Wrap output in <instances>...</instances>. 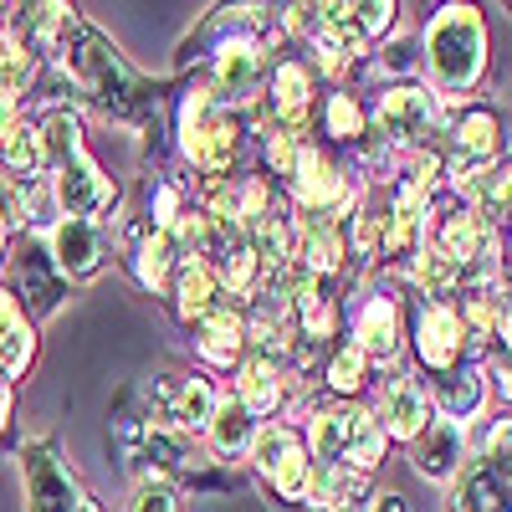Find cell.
Here are the masks:
<instances>
[{
	"mask_svg": "<svg viewBox=\"0 0 512 512\" xmlns=\"http://www.w3.org/2000/svg\"><path fill=\"white\" fill-rule=\"evenodd\" d=\"M52 262H57L62 277H93L98 262H103V241H98L93 221H72L67 216L52 231Z\"/></svg>",
	"mask_w": 512,
	"mask_h": 512,
	"instance_id": "30bf717a",
	"label": "cell"
},
{
	"mask_svg": "<svg viewBox=\"0 0 512 512\" xmlns=\"http://www.w3.org/2000/svg\"><path fill=\"white\" fill-rule=\"evenodd\" d=\"M328 128H333L338 139H354L359 134V108H354L349 93H333L328 98Z\"/></svg>",
	"mask_w": 512,
	"mask_h": 512,
	"instance_id": "d6a6232c",
	"label": "cell"
},
{
	"mask_svg": "<svg viewBox=\"0 0 512 512\" xmlns=\"http://www.w3.org/2000/svg\"><path fill=\"white\" fill-rule=\"evenodd\" d=\"M6 415H11V384L0 379V431H6Z\"/></svg>",
	"mask_w": 512,
	"mask_h": 512,
	"instance_id": "e575fe53",
	"label": "cell"
},
{
	"mask_svg": "<svg viewBox=\"0 0 512 512\" xmlns=\"http://www.w3.org/2000/svg\"><path fill=\"white\" fill-rule=\"evenodd\" d=\"M272 164H277V175H292V164H297V144H292V128H272V144H267Z\"/></svg>",
	"mask_w": 512,
	"mask_h": 512,
	"instance_id": "836d02e7",
	"label": "cell"
},
{
	"mask_svg": "<svg viewBox=\"0 0 512 512\" xmlns=\"http://www.w3.org/2000/svg\"><path fill=\"white\" fill-rule=\"evenodd\" d=\"M31 323L21 318V308L0 292V374H21L31 364Z\"/></svg>",
	"mask_w": 512,
	"mask_h": 512,
	"instance_id": "ac0fdd59",
	"label": "cell"
},
{
	"mask_svg": "<svg viewBox=\"0 0 512 512\" xmlns=\"http://www.w3.org/2000/svg\"><path fill=\"white\" fill-rule=\"evenodd\" d=\"M57 47H62L67 72H72L103 108H113V113H149V108H154L149 93H144V82H139V72L128 67V62L108 47V36L93 31L82 16H67Z\"/></svg>",
	"mask_w": 512,
	"mask_h": 512,
	"instance_id": "6da1fadb",
	"label": "cell"
},
{
	"mask_svg": "<svg viewBox=\"0 0 512 512\" xmlns=\"http://www.w3.org/2000/svg\"><path fill=\"white\" fill-rule=\"evenodd\" d=\"M374 512H405V497H379Z\"/></svg>",
	"mask_w": 512,
	"mask_h": 512,
	"instance_id": "8d00e7d4",
	"label": "cell"
},
{
	"mask_svg": "<svg viewBox=\"0 0 512 512\" xmlns=\"http://www.w3.org/2000/svg\"><path fill=\"white\" fill-rule=\"evenodd\" d=\"M313 21L323 31H333L338 41L359 47V41L379 36L384 26L395 21V6H390V0H369V6H313Z\"/></svg>",
	"mask_w": 512,
	"mask_h": 512,
	"instance_id": "9c48e42d",
	"label": "cell"
},
{
	"mask_svg": "<svg viewBox=\"0 0 512 512\" xmlns=\"http://www.w3.org/2000/svg\"><path fill=\"white\" fill-rule=\"evenodd\" d=\"M41 164H52V195L72 221H88L113 200V185L82 149V128L72 113H52L41 123Z\"/></svg>",
	"mask_w": 512,
	"mask_h": 512,
	"instance_id": "7a4b0ae2",
	"label": "cell"
},
{
	"mask_svg": "<svg viewBox=\"0 0 512 512\" xmlns=\"http://www.w3.org/2000/svg\"><path fill=\"white\" fill-rule=\"evenodd\" d=\"M461 466V425L456 420H431L420 431V446H415V472L420 477H431V482H441V477H451Z\"/></svg>",
	"mask_w": 512,
	"mask_h": 512,
	"instance_id": "4fadbf2b",
	"label": "cell"
},
{
	"mask_svg": "<svg viewBox=\"0 0 512 512\" xmlns=\"http://www.w3.org/2000/svg\"><path fill=\"white\" fill-rule=\"evenodd\" d=\"M236 149H241L236 118H226L216 108V88L190 93V103H185V154L195 159V169H205L210 180H221L236 164Z\"/></svg>",
	"mask_w": 512,
	"mask_h": 512,
	"instance_id": "277c9868",
	"label": "cell"
},
{
	"mask_svg": "<svg viewBox=\"0 0 512 512\" xmlns=\"http://www.w3.org/2000/svg\"><path fill=\"white\" fill-rule=\"evenodd\" d=\"M200 323H205L200 354H205L210 364H236V354H241V344H246V323H241L236 313H226V308H216V313L200 318Z\"/></svg>",
	"mask_w": 512,
	"mask_h": 512,
	"instance_id": "603a6c76",
	"label": "cell"
},
{
	"mask_svg": "<svg viewBox=\"0 0 512 512\" xmlns=\"http://www.w3.org/2000/svg\"><path fill=\"white\" fill-rule=\"evenodd\" d=\"M256 82H262V47L251 36H236L221 47L216 57V98H251Z\"/></svg>",
	"mask_w": 512,
	"mask_h": 512,
	"instance_id": "8fae6325",
	"label": "cell"
},
{
	"mask_svg": "<svg viewBox=\"0 0 512 512\" xmlns=\"http://www.w3.org/2000/svg\"><path fill=\"white\" fill-rule=\"evenodd\" d=\"M364 364H369V359H364L354 344H349V349H338L333 364H328V384H333L338 395H354V390H359V379H364Z\"/></svg>",
	"mask_w": 512,
	"mask_h": 512,
	"instance_id": "f546056e",
	"label": "cell"
},
{
	"mask_svg": "<svg viewBox=\"0 0 512 512\" xmlns=\"http://www.w3.org/2000/svg\"><path fill=\"white\" fill-rule=\"evenodd\" d=\"M364 359H395L400 354V308L390 297H369L359 313V344Z\"/></svg>",
	"mask_w": 512,
	"mask_h": 512,
	"instance_id": "9a60e30c",
	"label": "cell"
},
{
	"mask_svg": "<svg viewBox=\"0 0 512 512\" xmlns=\"http://www.w3.org/2000/svg\"><path fill=\"white\" fill-rule=\"evenodd\" d=\"M436 98L420 88H395L379 103V134L390 144H425L436 134Z\"/></svg>",
	"mask_w": 512,
	"mask_h": 512,
	"instance_id": "52a82bcc",
	"label": "cell"
},
{
	"mask_svg": "<svg viewBox=\"0 0 512 512\" xmlns=\"http://www.w3.org/2000/svg\"><path fill=\"white\" fill-rule=\"evenodd\" d=\"M308 88H313V72H308L303 62H282L277 77H272V108H277V118L303 123V113H308Z\"/></svg>",
	"mask_w": 512,
	"mask_h": 512,
	"instance_id": "7402d4cb",
	"label": "cell"
},
{
	"mask_svg": "<svg viewBox=\"0 0 512 512\" xmlns=\"http://www.w3.org/2000/svg\"><path fill=\"white\" fill-rule=\"evenodd\" d=\"M180 313L185 318H210L216 313V272H210V262H200V256H190V262H180Z\"/></svg>",
	"mask_w": 512,
	"mask_h": 512,
	"instance_id": "44dd1931",
	"label": "cell"
},
{
	"mask_svg": "<svg viewBox=\"0 0 512 512\" xmlns=\"http://www.w3.org/2000/svg\"><path fill=\"white\" fill-rule=\"evenodd\" d=\"M77 512H98V507H93V497H82V502H77Z\"/></svg>",
	"mask_w": 512,
	"mask_h": 512,
	"instance_id": "f35d334b",
	"label": "cell"
},
{
	"mask_svg": "<svg viewBox=\"0 0 512 512\" xmlns=\"http://www.w3.org/2000/svg\"><path fill=\"white\" fill-rule=\"evenodd\" d=\"M11 113H16V98H11L6 88H0V128H6V123H11Z\"/></svg>",
	"mask_w": 512,
	"mask_h": 512,
	"instance_id": "d590c367",
	"label": "cell"
},
{
	"mask_svg": "<svg viewBox=\"0 0 512 512\" xmlns=\"http://www.w3.org/2000/svg\"><path fill=\"white\" fill-rule=\"evenodd\" d=\"M0 241H6V216H0Z\"/></svg>",
	"mask_w": 512,
	"mask_h": 512,
	"instance_id": "ab89813d",
	"label": "cell"
},
{
	"mask_svg": "<svg viewBox=\"0 0 512 512\" xmlns=\"http://www.w3.org/2000/svg\"><path fill=\"white\" fill-rule=\"evenodd\" d=\"M441 410L456 425L472 410H482V369H446V379H441Z\"/></svg>",
	"mask_w": 512,
	"mask_h": 512,
	"instance_id": "484cf974",
	"label": "cell"
},
{
	"mask_svg": "<svg viewBox=\"0 0 512 512\" xmlns=\"http://www.w3.org/2000/svg\"><path fill=\"white\" fill-rule=\"evenodd\" d=\"M251 456H256V472H262L282 497H308L313 492V461H308L303 446H297V436L282 431V425L251 436Z\"/></svg>",
	"mask_w": 512,
	"mask_h": 512,
	"instance_id": "8992f818",
	"label": "cell"
},
{
	"mask_svg": "<svg viewBox=\"0 0 512 512\" xmlns=\"http://www.w3.org/2000/svg\"><path fill=\"white\" fill-rule=\"evenodd\" d=\"M492 154H497V118L492 113L461 118L456 134H451V175H456V185L477 190V175L492 164Z\"/></svg>",
	"mask_w": 512,
	"mask_h": 512,
	"instance_id": "ba28073f",
	"label": "cell"
},
{
	"mask_svg": "<svg viewBox=\"0 0 512 512\" xmlns=\"http://www.w3.org/2000/svg\"><path fill=\"white\" fill-rule=\"evenodd\" d=\"M420 359L431 364V369H456L461 359V318L451 308H431L420 318Z\"/></svg>",
	"mask_w": 512,
	"mask_h": 512,
	"instance_id": "2e32d148",
	"label": "cell"
},
{
	"mask_svg": "<svg viewBox=\"0 0 512 512\" xmlns=\"http://www.w3.org/2000/svg\"><path fill=\"white\" fill-rule=\"evenodd\" d=\"M21 477H26V512H77V487L52 441H31L21 451Z\"/></svg>",
	"mask_w": 512,
	"mask_h": 512,
	"instance_id": "5b68a950",
	"label": "cell"
},
{
	"mask_svg": "<svg viewBox=\"0 0 512 512\" xmlns=\"http://www.w3.org/2000/svg\"><path fill=\"white\" fill-rule=\"evenodd\" d=\"M0 164H6V169H21V175H31V169L41 164V128L11 118L6 128H0Z\"/></svg>",
	"mask_w": 512,
	"mask_h": 512,
	"instance_id": "4316f807",
	"label": "cell"
},
{
	"mask_svg": "<svg viewBox=\"0 0 512 512\" xmlns=\"http://www.w3.org/2000/svg\"><path fill=\"white\" fill-rule=\"evenodd\" d=\"M180 256V246H175V236L169 231H149V241L139 246V277L149 282V287H159L164 277H169V262Z\"/></svg>",
	"mask_w": 512,
	"mask_h": 512,
	"instance_id": "f1b7e54d",
	"label": "cell"
},
{
	"mask_svg": "<svg viewBox=\"0 0 512 512\" xmlns=\"http://www.w3.org/2000/svg\"><path fill=\"white\" fill-rule=\"evenodd\" d=\"M384 456V431H379V420L364 415V410H349V446H344V472H374Z\"/></svg>",
	"mask_w": 512,
	"mask_h": 512,
	"instance_id": "ffe728a7",
	"label": "cell"
},
{
	"mask_svg": "<svg viewBox=\"0 0 512 512\" xmlns=\"http://www.w3.org/2000/svg\"><path fill=\"white\" fill-rule=\"evenodd\" d=\"M425 52H431V72L441 88L466 93L487 67V26L482 11L472 6H446L436 11L431 31H425Z\"/></svg>",
	"mask_w": 512,
	"mask_h": 512,
	"instance_id": "3957f363",
	"label": "cell"
},
{
	"mask_svg": "<svg viewBox=\"0 0 512 512\" xmlns=\"http://www.w3.org/2000/svg\"><path fill=\"white\" fill-rule=\"evenodd\" d=\"M128 512H180L175 487H169L164 477H144V482L134 487V502H128Z\"/></svg>",
	"mask_w": 512,
	"mask_h": 512,
	"instance_id": "4dcf8cb0",
	"label": "cell"
},
{
	"mask_svg": "<svg viewBox=\"0 0 512 512\" xmlns=\"http://www.w3.org/2000/svg\"><path fill=\"white\" fill-rule=\"evenodd\" d=\"M384 420L400 441H415L425 431V390L410 379V374H395L390 390H384Z\"/></svg>",
	"mask_w": 512,
	"mask_h": 512,
	"instance_id": "e0dca14e",
	"label": "cell"
},
{
	"mask_svg": "<svg viewBox=\"0 0 512 512\" xmlns=\"http://www.w3.org/2000/svg\"><path fill=\"white\" fill-rule=\"evenodd\" d=\"M502 338H507V349H512V308L502 313Z\"/></svg>",
	"mask_w": 512,
	"mask_h": 512,
	"instance_id": "74e56055",
	"label": "cell"
},
{
	"mask_svg": "<svg viewBox=\"0 0 512 512\" xmlns=\"http://www.w3.org/2000/svg\"><path fill=\"white\" fill-rule=\"evenodd\" d=\"M16 287L26 292V303H31L36 313L57 308V297H62V282H57V262H52V256L41 251L36 241H26V246L16 251Z\"/></svg>",
	"mask_w": 512,
	"mask_h": 512,
	"instance_id": "5bb4252c",
	"label": "cell"
},
{
	"mask_svg": "<svg viewBox=\"0 0 512 512\" xmlns=\"http://www.w3.org/2000/svg\"><path fill=\"white\" fill-rule=\"evenodd\" d=\"M292 185H297V200H303L308 210H318V216H328V205L344 200V180L333 175V164L318 149H297Z\"/></svg>",
	"mask_w": 512,
	"mask_h": 512,
	"instance_id": "7c38bea8",
	"label": "cell"
},
{
	"mask_svg": "<svg viewBox=\"0 0 512 512\" xmlns=\"http://www.w3.org/2000/svg\"><path fill=\"white\" fill-rule=\"evenodd\" d=\"M210 446H216L221 456H231V451H241V446H251V415H246V405L241 400H216V415H210Z\"/></svg>",
	"mask_w": 512,
	"mask_h": 512,
	"instance_id": "d4e9b609",
	"label": "cell"
},
{
	"mask_svg": "<svg viewBox=\"0 0 512 512\" xmlns=\"http://www.w3.org/2000/svg\"><path fill=\"white\" fill-rule=\"evenodd\" d=\"M415 277H420V287L431 292V297H441L446 287H456L461 262H456L451 251H441L436 241H425V246H420V256H415Z\"/></svg>",
	"mask_w": 512,
	"mask_h": 512,
	"instance_id": "83f0119b",
	"label": "cell"
},
{
	"mask_svg": "<svg viewBox=\"0 0 512 512\" xmlns=\"http://www.w3.org/2000/svg\"><path fill=\"white\" fill-rule=\"evenodd\" d=\"M277 400H282V369L272 359L246 364L241 369V405H246V415H267V410H277Z\"/></svg>",
	"mask_w": 512,
	"mask_h": 512,
	"instance_id": "cb8c5ba5",
	"label": "cell"
},
{
	"mask_svg": "<svg viewBox=\"0 0 512 512\" xmlns=\"http://www.w3.org/2000/svg\"><path fill=\"white\" fill-rule=\"evenodd\" d=\"M461 512H512V482L497 472L492 461H482L461 487Z\"/></svg>",
	"mask_w": 512,
	"mask_h": 512,
	"instance_id": "d6986e66",
	"label": "cell"
},
{
	"mask_svg": "<svg viewBox=\"0 0 512 512\" xmlns=\"http://www.w3.org/2000/svg\"><path fill=\"white\" fill-rule=\"evenodd\" d=\"M477 195H482L487 216H512V164L497 169V175H487V180L477 185ZM482 210H477V216H482Z\"/></svg>",
	"mask_w": 512,
	"mask_h": 512,
	"instance_id": "1f68e13d",
	"label": "cell"
}]
</instances>
